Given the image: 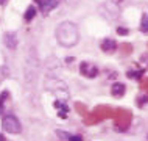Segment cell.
<instances>
[{"label": "cell", "mask_w": 148, "mask_h": 141, "mask_svg": "<svg viewBox=\"0 0 148 141\" xmlns=\"http://www.w3.org/2000/svg\"><path fill=\"white\" fill-rule=\"evenodd\" d=\"M56 39L62 47H73L79 39L78 27L73 22H61L56 28Z\"/></svg>", "instance_id": "obj_1"}, {"label": "cell", "mask_w": 148, "mask_h": 141, "mask_svg": "<svg viewBox=\"0 0 148 141\" xmlns=\"http://www.w3.org/2000/svg\"><path fill=\"white\" fill-rule=\"evenodd\" d=\"M39 72V60L38 55H36L34 49H31L27 55V61L25 66H23V78H25L27 85H31L36 80V75Z\"/></svg>", "instance_id": "obj_2"}, {"label": "cell", "mask_w": 148, "mask_h": 141, "mask_svg": "<svg viewBox=\"0 0 148 141\" xmlns=\"http://www.w3.org/2000/svg\"><path fill=\"white\" fill-rule=\"evenodd\" d=\"M100 13L108 21H115L120 17V6L115 2H106L100 6Z\"/></svg>", "instance_id": "obj_3"}, {"label": "cell", "mask_w": 148, "mask_h": 141, "mask_svg": "<svg viewBox=\"0 0 148 141\" xmlns=\"http://www.w3.org/2000/svg\"><path fill=\"white\" fill-rule=\"evenodd\" d=\"M2 127L3 130L8 132V133H21L22 127H21V122H19V119L16 118L14 115H6L5 118L2 119Z\"/></svg>", "instance_id": "obj_4"}, {"label": "cell", "mask_w": 148, "mask_h": 141, "mask_svg": "<svg viewBox=\"0 0 148 141\" xmlns=\"http://www.w3.org/2000/svg\"><path fill=\"white\" fill-rule=\"evenodd\" d=\"M79 71H81L83 75H86V77H89V78H95L98 74V67L94 66V64H90V63H86V61L79 64Z\"/></svg>", "instance_id": "obj_5"}, {"label": "cell", "mask_w": 148, "mask_h": 141, "mask_svg": "<svg viewBox=\"0 0 148 141\" xmlns=\"http://www.w3.org/2000/svg\"><path fill=\"white\" fill-rule=\"evenodd\" d=\"M47 88L51 91H58V90H61V91H67V86L64 85L61 80H56V78H50V80H47Z\"/></svg>", "instance_id": "obj_6"}, {"label": "cell", "mask_w": 148, "mask_h": 141, "mask_svg": "<svg viewBox=\"0 0 148 141\" xmlns=\"http://www.w3.org/2000/svg\"><path fill=\"white\" fill-rule=\"evenodd\" d=\"M100 47H101V50L106 52V53H112V52L117 49V42L111 38H106V39H103V42Z\"/></svg>", "instance_id": "obj_7"}, {"label": "cell", "mask_w": 148, "mask_h": 141, "mask_svg": "<svg viewBox=\"0 0 148 141\" xmlns=\"http://www.w3.org/2000/svg\"><path fill=\"white\" fill-rule=\"evenodd\" d=\"M3 41H5V46L8 49H16V47H17V36H16V33L8 31V33L3 36Z\"/></svg>", "instance_id": "obj_8"}, {"label": "cell", "mask_w": 148, "mask_h": 141, "mask_svg": "<svg viewBox=\"0 0 148 141\" xmlns=\"http://www.w3.org/2000/svg\"><path fill=\"white\" fill-rule=\"evenodd\" d=\"M125 85L123 83H114L112 88H111V94L114 96V97H122L123 94H125Z\"/></svg>", "instance_id": "obj_9"}, {"label": "cell", "mask_w": 148, "mask_h": 141, "mask_svg": "<svg viewBox=\"0 0 148 141\" xmlns=\"http://www.w3.org/2000/svg\"><path fill=\"white\" fill-rule=\"evenodd\" d=\"M56 5H58V0H49L44 6H41V11L42 13H49V11H51Z\"/></svg>", "instance_id": "obj_10"}, {"label": "cell", "mask_w": 148, "mask_h": 141, "mask_svg": "<svg viewBox=\"0 0 148 141\" xmlns=\"http://www.w3.org/2000/svg\"><path fill=\"white\" fill-rule=\"evenodd\" d=\"M36 16V8L34 6H28L27 8V11H25V16H23V19H25L27 22H30L31 19H33Z\"/></svg>", "instance_id": "obj_11"}, {"label": "cell", "mask_w": 148, "mask_h": 141, "mask_svg": "<svg viewBox=\"0 0 148 141\" xmlns=\"http://www.w3.org/2000/svg\"><path fill=\"white\" fill-rule=\"evenodd\" d=\"M142 74H143L142 71H139V72H133V71H130V72H128V77H130V78H136V80H139Z\"/></svg>", "instance_id": "obj_12"}, {"label": "cell", "mask_w": 148, "mask_h": 141, "mask_svg": "<svg viewBox=\"0 0 148 141\" xmlns=\"http://www.w3.org/2000/svg\"><path fill=\"white\" fill-rule=\"evenodd\" d=\"M142 28L140 30L143 31V33H148V19H147V16H143V21H142Z\"/></svg>", "instance_id": "obj_13"}, {"label": "cell", "mask_w": 148, "mask_h": 141, "mask_svg": "<svg viewBox=\"0 0 148 141\" xmlns=\"http://www.w3.org/2000/svg\"><path fill=\"white\" fill-rule=\"evenodd\" d=\"M8 97V92H2V96H0V111H2V105H3V100H5Z\"/></svg>", "instance_id": "obj_14"}, {"label": "cell", "mask_w": 148, "mask_h": 141, "mask_svg": "<svg viewBox=\"0 0 148 141\" xmlns=\"http://www.w3.org/2000/svg\"><path fill=\"white\" fill-rule=\"evenodd\" d=\"M69 141H83V138L79 135H75V136H69Z\"/></svg>", "instance_id": "obj_15"}, {"label": "cell", "mask_w": 148, "mask_h": 141, "mask_svg": "<svg viewBox=\"0 0 148 141\" xmlns=\"http://www.w3.org/2000/svg\"><path fill=\"white\" fill-rule=\"evenodd\" d=\"M117 33L119 35H128V30L126 28H117Z\"/></svg>", "instance_id": "obj_16"}, {"label": "cell", "mask_w": 148, "mask_h": 141, "mask_svg": "<svg viewBox=\"0 0 148 141\" xmlns=\"http://www.w3.org/2000/svg\"><path fill=\"white\" fill-rule=\"evenodd\" d=\"M34 2L39 5V8H41V6H44V5H45V3L49 2V0H34Z\"/></svg>", "instance_id": "obj_17"}, {"label": "cell", "mask_w": 148, "mask_h": 141, "mask_svg": "<svg viewBox=\"0 0 148 141\" xmlns=\"http://www.w3.org/2000/svg\"><path fill=\"white\" fill-rule=\"evenodd\" d=\"M139 102H140V105H143L145 102H148V96H142V97L139 99Z\"/></svg>", "instance_id": "obj_18"}, {"label": "cell", "mask_w": 148, "mask_h": 141, "mask_svg": "<svg viewBox=\"0 0 148 141\" xmlns=\"http://www.w3.org/2000/svg\"><path fill=\"white\" fill-rule=\"evenodd\" d=\"M0 141H5V136L3 135H0Z\"/></svg>", "instance_id": "obj_19"}, {"label": "cell", "mask_w": 148, "mask_h": 141, "mask_svg": "<svg viewBox=\"0 0 148 141\" xmlns=\"http://www.w3.org/2000/svg\"><path fill=\"white\" fill-rule=\"evenodd\" d=\"M0 3H5V0H0Z\"/></svg>", "instance_id": "obj_20"}, {"label": "cell", "mask_w": 148, "mask_h": 141, "mask_svg": "<svg viewBox=\"0 0 148 141\" xmlns=\"http://www.w3.org/2000/svg\"><path fill=\"white\" fill-rule=\"evenodd\" d=\"M147 141H148V136H147Z\"/></svg>", "instance_id": "obj_21"}]
</instances>
